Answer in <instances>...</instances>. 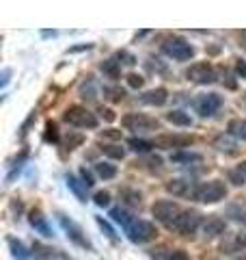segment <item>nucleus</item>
<instances>
[{
  "label": "nucleus",
  "mask_w": 246,
  "mask_h": 260,
  "mask_svg": "<svg viewBox=\"0 0 246 260\" xmlns=\"http://www.w3.org/2000/svg\"><path fill=\"white\" fill-rule=\"evenodd\" d=\"M128 145H130V148H132L134 152L145 154V152H149V150L153 148V141H145V139H136V137H132V139L128 141Z\"/></svg>",
  "instance_id": "nucleus-28"
},
{
  "label": "nucleus",
  "mask_w": 246,
  "mask_h": 260,
  "mask_svg": "<svg viewBox=\"0 0 246 260\" xmlns=\"http://www.w3.org/2000/svg\"><path fill=\"white\" fill-rule=\"evenodd\" d=\"M121 124L128 130H134V133H147V130H158L160 128L158 119H151V117L143 115V113H130V115H126L121 119Z\"/></svg>",
  "instance_id": "nucleus-7"
},
{
  "label": "nucleus",
  "mask_w": 246,
  "mask_h": 260,
  "mask_svg": "<svg viewBox=\"0 0 246 260\" xmlns=\"http://www.w3.org/2000/svg\"><path fill=\"white\" fill-rule=\"evenodd\" d=\"M95 204L97 206H108L110 204V193H106V191L95 193Z\"/></svg>",
  "instance_id": "nucleus-37"
},
{
  "label": "nucleus",
  "mask_w": 246,
  "mask_h": 260,
  "mask_svg": "<svg viewBox=\"0 0 246 260\" xmlns=\"http://www.w3.org/2000/svg\"><path fill=\"white\" fill-rule=\"evenodd\" d=\"M11 206H13V210H18V213H20V210H22V204H20V202H13V204H11Z\"/></svg>",
  "instance_id": "nucleus-46"
},
{
  "label": "nucleus",
  "mask_w": 246,
  "mask_h": 260,
  "mask_svg": "<svg viewBox=\"0 0 246 260\" xmlns=\"http://www.w3.org/2000/svg\"><path fill=\"white\" fill-rule=\"evenodd\" d=\"M82 50H91V44H85V46H76V48H69V52H82Z\"/></svg>",
  "instance_id": "nucleus-42"
},
{
  "label": "nucleus",
  "mask_w": 246,
  "mask_h": 260,
  "mask_svg": "<svg viewBox=\"0 0 246 260\" xmlns=\"http://www.w3.org/2000/svg\"><path fill=\"white\" fill-rule=\"evenodd\" d=\"M225 198H227V186L220 180L203 182V184L196 186V193H194V200L203 202V204H216V202L225 200Z\"/></svg>",
  "instance_id": "nucleus-1"
},
{
  "label": "nucleus",
  "mask_w": 246,
  "mask_h": 260,
  "mask_svg": "<svg viewBox=\"0 0 246 260\" xmlns=\"http://www.w3.org/2000/svg\"><path fill=\"white\" fill-rule=\"evenodd\" d=\"M173 162H201V154H192V152H179L171 156Z\"/></svg>",
  "instance_id": "nucleus-29"
},
{
  "label": "nucleus",
  "mask_w": 246,
  "mask_h": 260,
  "mask_svg": "<svg viewBox=\"0 0 246 260\" xmlns=\"http://www.w3.org/2000/svg\"><path fill=\"white\" fill-rule=\"evenodd\" d=\"M164 54H169L171 59L175 61H188L194 56V48L186 42L184 37H169L167 42L162 44Z\"/></svg>",
  "instance_id": "nucleus-4"
},
{
  "label": "nucleus",
  "mask_w": 246,
  "mask_h": 260,
  "mask_svg": "<svg viewBox=\"0 0 246 260\" xmlns=\"http://www.w3.org/2000/svg\"><path fill=\"white\" fill-rule=\"evenodd\" d=\"M199 225H201V215L196 213V210H182V215L169 228L175 230L177 234H182V237H192V234L199 230Z\"/></svg>",
  "instance_id": "nucleus-2"
},
{
  "label": "nucleus",
  "mask_w": 246,
  "mask_h": 260,
  "mask_svg": "<svg viewBox=\"0 0 246 260\" xmlns=\"http://www.w3.org/2000/svg\"><path fill=\"white\" fill-rule=\"evenodd\" d=\"M95 221H97V225L102 228V232H106V237H108L110 241H117V234H114V230H112V225L106 221L104 217H95Z\"/></svg>",
  "instance_id": "nucleus-32"
},
{
  "label": "nucleus",
  "mask_w": 246,
  "mask_h": 260,
  "mask_svg": "<svg viewBox=\"0 0 246 260\" xmlns=\"http://www.w3.org/2000/svg\"><path fill=\"white\" fill-rule=\"evenodd\" d=\"M28 221H30V225L35 228L37 232H41V234H44V237H52V230H50V225H48L46 217L41 215V210H30V217H28Z\"/></svg>",
  "instance_id": "nucleus-17"
},
{
  "label": "nucleus",
  "mask_w": 246,
  "mask_h": 260,
  "mask_svg": "<svg viewBox=\"0 0 246 260\" xmlns=\"http://www.w3.org/2000/svg\"><path fill=\"white\" fill-rule=\"evenodd\" d=\"M151 215L155 217V221L171 225L179 215H182V208H179L175 202H171V200H158L151 206Z\"/></svg>",
  "instance_id": "nucleus-5"
},
{
  "label": "nucleus",
  "mask_w": 246,
  "mask_h": 260,
  "mask_svg": "<svg viewBox=\"0 0 246 260\" xmlns=\"http://www.w3.org/2000/svg\"><path fill=\"white\" fill-rule=\"evenodd\" d=\"M244 102H246V93H244Z\"/></svg>",
  "instance_id": "nucleus-48"
},
{
  "label": "nucleus",
  "mask_w": 246,
  "mask_h": 260,
  "mask_svg": "<svg viewBox=\"0 0 246 260\" xmlns=\"http://www.w3.org/2000/svg\"><path fill=\"white\" fill-rule=\"evenodd\" d=\"M102 152H104L108 158H117V160H121L123 156H126V150L119 148V145H104Z\"/></svg>",
  "instance_id": "nucleus-31"
},
{
  "label": "nucleus",
  "mask_w": 246,
  "mask_h": 260,
  "mask_svg": "<svg viewBox=\"0 0 246 260\" xmlns=\"http://www.w3.org/2000/svg\"><path fill=\"white\" fill-rule=\"evenodd\" d=\"M192 137L188 135H160L153 141V148H162V150H173V148H188L192 145Z\"/></svg>",
  "instance_id": "nucleus-11"
},
{
  "label": "nucleus",
  "mask_w": 246,
  "mask_h": 260,
  "mask_svg": "<svg viewBox=\"0 0 246 260\" xmlns=\"http://www.w3.org/2000/svg\"><path fill=\"white\" fill-rule=\"evenodd\" d=\"M110 217H112L114 223H121L123 230H128V228L134 223V217L130 215L126 208H121V206H119V208H112V210H110Z\"/></svg>",
  "instance_id": "nucleus-18"
},
{
  "label": "nucleus",
  "mask_w": 246,
  "mask_h": 260,
  "mask_svg": "<svg viewBox=\"0 0 246 260\" xmlns=\"http://www.w3.org/2000/svg\"><path fill=\"white\" fill-rule=\"evenodd\" d=\"M128 85L132 89H141L145 85V78L138 76V74H128Z\"/></svg>",
  "instance_id": "nucleus-36"
},
{
  "label": "nucleus",
  "mask_w": 246,
  "mask_h": 260,
  "mask_svg": "<svg viewBox=\"0 0 246 260\" xmlns=\"http://www.w3.org/2000/svg\"><path fill=\"white\" fill-rule=\"evenodd\" d=\"M235 70H237V74H240L242 78H246V61L237 59V61H235Z\"/></svg>",
  "instance_id": "nucleus-40"
},
{
  "label": "nucleus",
  "mask_w": 246,
  "mask_h": 260,
  "mask_svg": "<svg viewBox=\"0 0 246 260\" xmlns=\"http://www.w3.org/2000/svg\"><path fill=\"white\" fill-rule=\"evenodd\" d=\"M151 256L158 260H188V254L184 249H160V251H153Z\"/></svg>",
  "instance_id": "nucleus-21"
},
{
  "label": "nucleus",
  "mask_w": 246,
  "mask_h": 260,
  "mask_svg": "<svg viewBox=\"0 0 246 260\" xmlns=\"http://www.w3.org/2000/svg\"><path fill=\"white\" fill-rule=\"evenodd\" d=\"M186 76H188V80H192V83L208 85V83H214L216 80V72L210 63H194V65L188 68Z\"/></svg>",
  "instance_id": "nucleus-10"
},
{
  "label": "nucleus",
  "mask_w": 246,
  "mask_h": 260,
  "mask_svg": "<svg viewBox=\"0 0 246 260\" xmlns=\"http://www.w3.org/2000/svg\"><path fill=\"white\" fill-rule=\"evenodd\" d=\"M32 256H35V260H67V256L61 254L59 249H52L39 241L32 243Z\"/></svg>",
  "instance_id": "nucleus-14"
},
{
  "label": "nucleus",
  "mask_w": 246,
  "mask_h": 260,
  "mask_svg": "<svg viewBox=\"0 0 246 260\" xmlns=\"http://www.w3.org/2000/svg\"><path fill=\"white\" fill-rule=\"evenodd\" d=\"M216 145H218L220 152H235V145L231 141H227V139H218Z\"/></svg>",
  "instance_id": "nucleus-38"
},
{
  "label": "nucleus",
  "mask_w": 246,
  "mask_h": 260,
  "mask_svg": "<svg viewBox=\"0 0 246 260\" xmlns=\"http://www.w3.org/2000/svg\"><path fill=\"white\" fill-rule=\"evenodd\" d=\"M59 223L63 225V230L67 232V237L71 243H76L78 247H85V249H91V243H89V239L85 237V232H82V228L78 223H73L71 219H67L63 213H59Z\"/></svg>",
  "instance_id": "nucleus-9"
},
{
  "label": "nucleus",
  "mask_w": 246,
  "mask_h": 260,
  "mask_svg": "<svg viewBox=\"0 0 246 260\" xmlns=\"http://www.w3.org/2000/svg\"><path fill=\"white\" fill-rule=\"evenodd\" d=\"M95 174L102 178V180H112L117 176V167L110 165V162H95Z\"/></svg>",
  "instance_id": "nucleus-24"
},
{
  "label": "nucleus",
  "mask_w": 246,
  "mask_h": 260,
  "mask_svg": "<svg viewBox=\"0 0 246 260\" xmlns=\"http://www.w3.org/2000/svg\"><path fill=\"white\" fill-rule=\"evenodd\" d=\"M167 119L171 121V124L184 126V128L192 124V117L188 115V113H184V111H171V113H167Z\"/></svg>",
  "instance_id": "nucleus-25"
},
{
  "label": "nucleus",
  "mask_w": 246,
  "mask_h": 260,
  "mask_svg": "<svg viewBox=\"0 0 246 260\" xmlns=\"http://www.w3.org/2000/svg\"><path fill=\"white\" fill-rule=\"evenodd\" d=\"M63 119L67 121L69 126H76V128H97V117L89 109L78 107V104L76 107H69L67 111H65Z\"/></svg>",
  "instance_id": "nucleus-3"
},
{
  "label": "nucleus",
  "mask_w": 246,
  "mask_h": 260,
  "mask_svg": "<svg viewBox=\"0 0 246 260\" xmlns=\"http://www.w3.org/2000/svg\"><path fill=\"white\" fill-rule=\"evenodd\" d=\"M227 178H229V182L235 184V186H244L246 184V176L240 172V169H231V172L227 174Z\"/></svg>",
  "instance_id": "nucleus-33"
},
{
  "label": "nucleus",
  "mask_w": 246,
  "mask_h": 260,
  "mask_svg": "<svg viewBox=\"0 0 246 260\" xmlns=\"http://www.w3.org/2000/svg\"><path fill=\"white\" fill-rule=\"evenodd\" d=\"M223 107V98L218 93H205V95H199L194 102V109L199 113L201 117H214L218 109Z\"/></svg>",
  "instance_id": "nucleus-8"
},
{
  "label": "nucleus",
  "mask_w": 246,
  "mask_h": 260,
  "mask_svg": "<svg viewBox=\"0 0 246 260\" xmlns=\"http://www.w3.org/2000/svg\"><path fill=\"white\" fill-rule=\"evenodd\" d=\"M82 141H85V137H82V135L69 133V135H67V139H65V148H67V150H76L78 145H82Z\"/></svg>",
  "instance_id": "nucleus-34"
},
{
  "label": "nucleus",
  "mask_w": 246,
  "mask_h": 260,
  "mask_svg": "<svg viewBox=\"0 0 246 260\" xmlns=\"http://www.w3.org/2000/svg\"><path fill=\"white\" fill-rule=\"evenodd\" d=\"M220 249L225 251V254H237V251H246V232L242 234H231L227 241H223V245Z\"/></svg>",
  "instance_id": "nucleus-15"
},
{
  "label": "nucleus",
  "mask_w": 246,
  "mask_h": 260,
  "mask_svg": "<svg viewBox=\"0 0 246 260\" xmlns=\"http://www.w3.org/2000/svg\"><path fill=\"white\" fill-rule=\"evenodd\" d=\"M119 198L126 206H141V193H138L136 189H121Z\"/></svg>",
  "instance_id": "nucleus-23"
},
{
  "label": "nucleus",
  "mask_w": 246,
  "mask_h": 260,
  "mask_svg": "<svg viewBox=\"0 0 246 260\" xmlns=\"http://www.w3.org/2000/svg\"><path fill=\"white\" fill-rule=\"evenodd\" d=\"M7 243H9V247L13 251V258L15 260H30V254L26 251V247H24L22 241H18L15 237H7Z\"/></svg>",
  "instance_id": "nucleus-20"
},
{
  "label": "nucleus",
  "mask_w": 246,
  "mask_h": 260,
  "mask_svg": "<svg viewBox=\"0 0 246 260\" xmlns=\"http://www.w3.org/2000/svg\"><path fill=\"white\" fill-rule=\"evenodd\" d=\"M104 95L112 102H121L123 98H126V91H123L121 87H104Z\"/></svg>",
  "instance_id": "nucleus-30"
},
{
  "label": "nucleus",
  "mask_w": 246,
  "mask_h": 260,
  "mask_svg": "<svg viewBox=\"0 0 246 260\" xmlns=\"http://www.w3.org/2000/svg\"><path fill=\"white\" fill-rule=\"evenodd\" d=\"M44 139H46L48 143H50V141H59V133H56V124H52V121H50V124L46 126V135H44Z\"/></svg>",
  "instance_id": "nucleus-35"
},
{
  "label": "nucleus",
  "mask_w": 246,
  "mask_h": 260,
  "mask_svg": "<svg viewBox=\"0 0 246 260\" xmlns=\"http://www.w3.org/2000/svg\"><path fill=\"white\" fill-rule=\"evenodd\" d=\"M102 72H104L106 76H110V78H119V74H121L119 61H114V59L104 61V63H102Z\"/></svg>",
  "instance_id": "nucleus-27"
},
{
  "label": "nucleus",
  "mask_w": 246,
  "mask_h": 260,
  "mask_svg": "<svg viewBox=\"0 0 246 260\" xmlns=\"http://www.w3.org/2000/svg\"><path fill=\"white\" fill-rule=\"evenodd\" d=\"M126 234L130 237V241H134V243H149V241L155 239L158 230H155V225L151 221H145V219H134V223L128 228Z\"/></svg>",
  "instance_id": "nucleus-6"
},
{
  "label": "nucleus",
  "mask_w": 246,
  "mask_h": 260,
  "mask_svg": "<svg viewBox=\"0 0 246 260\" xmlns=\"http://www.w3.org/2000/svg\"><path fill=\"white\" fill-rule=\"evenodd\" d=\"M65 180H67V186H69L73 193H76V198H78L80 202H87V193H85L87 186H85V182L78 180V178L71 176V174H67V178H65Z\"/></svg>",
  "instance_id": "nucleus-22"
},
{
  "label": "nucleus",
  "mask_w": 246,
  "mask_h": 260,
  "mask_svg": "<svg viewBox=\"0 0 246 260\" xmlns=\"http://www.w3.org/2000/svg\"><path fill=\"white\" fill-rule=\"evenodd\" d=\"M227 217H231L233 221L246 225V206H240V204H231L227 208Z\"/></svg>",
  "instance_id": "nucleus-26"
},
{
  "label": "nucleus",
  "mask_w": 246,
  "mask_h": 260,
  "mask_svg": "<svg viewBox=\"0 0 246 260\" xmlns=\"http://www.w3.org/2000/svg\"><path fill=\"white\" fill-rule=\"evenodd\" d=\"M100 113H102V117H104L106 121H114V117H117V115H114V111H112V109H102Z\"/></svg>",
  "instance_id": "nucleus-41"
},
{
  "label": "nucleus",
  "mask_w": 246,
  "mask_h": 260,
  "mask_svg": "<svg viewBox=\"0 0 246 260\" xmlns=\"http://www.w3.org/2000/svg\"><path fill=\"white\" fill-rule=\"evenodd\" d=\"M227 133L240 141H246V119H231L227 126Z\"/></svg>",
  "instance_id": "nucleus-19"
},
{
  "label": "nucleus",
  "mask_w": 246,
  "mask_h": 260,
  "mask_svg": "<svg viewBox=\"0 0 246 260\" xmlns=\"http://www.w3.org/2000/svg\"><path fill=\"white\" fill-rule=\"evenodd\" d=\"M9 76H11V70H5V72H3V87L9 83Z\"/></svg>",
  "instance_id": "nucleus-44"
},
{
  "label": "nucleus",
  "mask_w": 246,
  "mask_h": 260,
  "mask_svg": "<svg viewBox=\"0 0 246 260\" xmlns=\"http://www.w3.org/2000/svg\"><path fill=\"white\" fill-rule=\"evenodd\" d=\"M196 186H199V184H194V182H190V180H182V178H177V180L167 182V191H169V193H173L175 198H190V200H194Z\"/></svg>",
  "instance_id": "nucleus-12"
},
{
  "label": "nucleus",
  "mask_w": 246,
  "mask_h": 260,
  "mask_svg": "<svg viewBox=\"0 0 246 260\" xmlns=\"http://www.w3.org/2000/svg\"><path fill=\"white\" fill-rule=\"evenodd\" d=\"M225 232H227V221H225V219H220L218 215H210L208 219H205V223H203V234H205L208 239L223 237Z\"/></svg>",
  "instance_id": "nucleus-13"
},
{
  "label": "nucleus",
  "mask_w": 246,
  "mask_h": 260,
  "mask_svg": "<svg viewBox=\"0 0 246 260\" xmlns=\"http://www.w3.org/2000/svg\"><path fill=\"white\" fill-rule=\"evenodd\" d=\"M169 100V91L164 87H158V89H151L143 95V102L149 104V107H164Z\"/></svg>",
  "instance_id": "nucleus-16"
},
{
  "label": "nucleus",
  "mask_w": 246,
  "mask_h": 260,
  "mask_svg": "<svg viewBox=\"0 0 246 260\" xmlns=\"http://www.w3.org/2000/svg\"><path fill=\"white\" fill-rule=\"evenodd\" d=\"M80 178H82V182H85L87 189H89V186H93V184H95V182H93L91 172H87V169H80Z\"/></svg>",
  "instance_id": "nucleus-39"
},
{
  "label": "nucleus",
  "mask_w": 246,
  "mask_h": 260,
  "mask_svg": "<svg viewBox=\"0 0 246 260\" xmlns=\"http://www.w3.org/2000/svg\"><path fill=\"white\" fill-rule=\"evenodd\" d=\"M106 137H110V139H119V137H121V133H119V130H106V133H104Z\"/></svg>",
  "instance_id": "nucleus-43"
},
{
  "label": "nucleus",
  "mask_w": 246,
  "mask_h": 260,
  "mask_svg": "<svg viewBox=\"0 0 246 260\" xmlns=\"http://www.w3.org/2000/svg\"><path fill=\"white\" fill-rule=\"evenodd\" d=\"M237 169H240V172L246 176V160H242V162H240V167H237Z\"/></svg>",
  "instance_id": "nucleus-45"
},
{
  "label": "nucleus",
  "mask_w": 246,
  "mask_h": 260,
  "mask_svg": "<svg viewBox=\"0 0 246 260\" xmlns=\"http://www.w3.org/2000/svg\"><path fill=\"white\" fill-rule=\"evenodd\" d=\"M54 35H56L54 30H44V37H54Z\"/></svg>",
  "instance_id": "nucleus-47"
}]
</instances>
